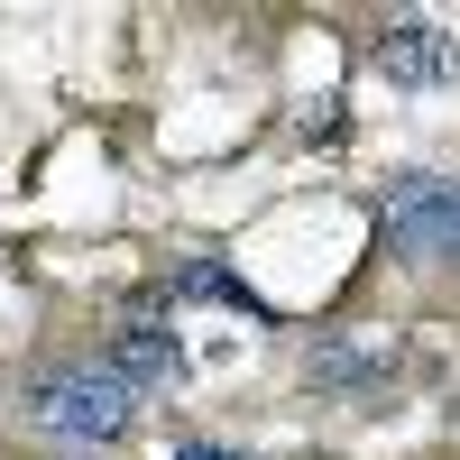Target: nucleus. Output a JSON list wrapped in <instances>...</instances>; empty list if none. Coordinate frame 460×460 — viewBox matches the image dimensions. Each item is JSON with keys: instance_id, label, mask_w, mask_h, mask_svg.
I'll return each instance as SVG.
<instances>
[{"instance_id": "nucleus-6", "label": "nucleus", "mask_w": 460, "mask_h": 460, "mask_svg": "<svg viewBox=\"0 0 460 460\" xmlns=\"http://www.w3.org/2000/svg\"><path fill=\"white\" fill-rule=\"evenodd\" d=\"M175 295H184V304H230V314H258V295H249L240 277H221V267H184Z\"/></svg>"}, {"instance_id": "nucleus-4", "label": "nucleus", "mask_w": 460, "mask_h": 460, "mask_svg": "<svg viewBox=\"0 0 460 460\" xmlns=\"http://www.w3.org/2000/svg\"><path fill=\"white\" fill-rule=\"evenodd\" d=\"M111 368H120L129 377V387H175V377H184V341L175 332H157V323H120V332H111Z\"/></svg>"}, {"instance_id": "nucleus-1", "label": "nucleus", "mask_w": 460, "mask_h": 460, "mask_svg": "<svg viewBox=\"0 0 460 460\" xmlns=\"http://www.w3.org/2000/svg\"><path fill=\"white\" fill-rule=\"evenodd\" d=\"M28 414L65 442H120L129 414H138V387L111 359H56V368L28 377Z\"/></svg>"}, {"instance_id": "nucleus-5", "label": "nucleus", "mask_w": 460, "mask_h": 460, "mask_svg": "<svg viewBox=\"0 0 460 460\" xmlns=\"http://www.w3.org/2000/svg\"><path fill=\"white\" fill-rule=\"evenodd\" d=\"M387 368H396L387 341H323V350H314V377H323V387H377Z\"/></svg>"}, {"instance_id": "nucleus-8", "label": "nucleus", "mask_w": 460, "mask_h": 460, "mask_svg": "<svg viewBox=\"0 0 460 460\" xmlns=\"http://www.w3.org/2000/svg\"><path fill=\"white\" fill-rule=\"evenodd\" d=\"M451 258H460V240H451Z\"/></svg>"}, {"instance_id": "nucleus-2", "label": "nucleus", "mask_w": 460, "mask_h": 460, "mask_svg": "<svg viewBox=\"0 0 460 460\" xmlns=\"http://www.w3.org/2000/svg\"><path fill=\"white\" fill-rule=\"evenodd\" d=\"M387 240H396V258H451V240H460V184L451 175H405L387 194Z\"/></svg>"}, {"instance_id": "nucleus-7", "label": "nucleus", "mask_w": 460, "mask_h": 460, "mask_svg": "<svg viewBox=\"0 0 460 460\" xmlns=\"http://www.w3.org/2000/svg\"><path fill=\"white\" fill-rule=\"evenodd\" d=\"M175 460H240L230 442H175Z\"/></svg>"}, {"instance_id": "nucleus-3", "label": "nucleus", "mask_w": 460, "mask_h": 460, "mask_svg": "<svg viewBox=\"0 0 460 460\" xmlns=\"http://www.w3.org/2000/svg\"><path fill=\"white\" fill-rule=\"evenodd\" d=\"M377 74H387L396 93H442V84H460V37L442 28V19H396V28H377Z\"/></svg>"}]
</instances>
